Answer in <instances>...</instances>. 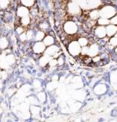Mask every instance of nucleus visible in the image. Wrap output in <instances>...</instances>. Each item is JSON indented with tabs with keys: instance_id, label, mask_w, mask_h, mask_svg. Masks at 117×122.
<instances>
[{
	"instance_id": "nucleus-12",
	"label": "nucleus",
	"mask_w": 117,
	"mask_h": 122,
	"mask_svg": "<svg viewBox=\"0 0 117 122\" xmlns=\"http://www.w3.org/2000/svg\"><path fill=\"white\" fill-rule=\"evenodd\" d=\"M89 15L90 20H92V21H96L97 19L100 17L99 9H92V10H90V12H89V15Z\"/></svg>"
},
{
	"instance_id": "nucleus-6",
	"label": "nucleus",
	"mask_w": 117,
	"mask_h": 122,
	"mask_svg": "<svg viewBox=\"0 0 117 122\" xmlns=\"http://www.w3.org/2000/svg\"><path fill=\"white\" fill-rule=\"evenodd\" d=\"M60 51V48L58 46L52 44L51 46H48V47L45 49L44 51V54H47L50 56H52L53 58H55L56 55L58 54V52ZM58 57L60 56V55H58Z\"/></svg>"
},
{
	"instance_id": "nucleus-18",
	"label": "nucleus",
	"mask_w": 117,
	"mask_h": 122,
	"mask_svg": "<svg viewBox=\"0 0 117 122\" xmlns=\"http://www.w3.org/2000/svg\"><path fill=\"white\" fill-rule=\"evenodd\" d=\"M29 110L30 112L32 114L33 116H37L39 115L40 112H41V108L39 107L36 106L35 105H32L29 106Z\"/></svg>"
},
{
	"instance_id": "nucleus-9",
	"label": "nucleus",
	"mask_w": 117,
	"mask_h": 122,
	"mask_svg": "<svg viewBox=\"0 0 117 122\" xmlns=\"http://www.w3.org/2000/svg\"><path fill=\"white\" fill-rule=\"evenodd\" d=\"M33 51L37 54L39 53H42L44 52L45 49H46V46L44 45L43 41H37L36 43L33 46Z\"/></svg>"
},
{
	"instance_id": "nucleus-35",
	"label": "nucleus",
	"mask_w": 117,
	"mask_h": 122,
	"mask_svg": "<svg viewBox=\"0 0 117 122\" xmlns=\"http://www.w3.org/2000/svg\"><path fill=\"white\" fill-rule=\"evenodd\" d=\"M26 37H27V40H31L33 37V32L32 30H28V31L26 33Z\"/></svg>"
},
{
	"instance_id": "nucleus-33",
	"label": "nucleus",
	"mask_w": 117,
	"mask_h": 122,
	"mask_svg": "<svg viewBox=\"0 0 117 122\" xmlns=\"http://www.w3.org/2000/svg\"><path fill=\"white\" fill-rule=\"evenodd\" d=\"M19 39L21 41H25L27 40V37H26V33L24 32L21 34H19Z\"/></svg>"
},
{
	"instance_id": "nucleus-36",
	"label": "nucleus",
	"mask_w": 117,
	"mask_h": 122,
	"mask_svg": "<svg viewBox=\"0 0 117 122\" xmlns=\"http://www.w3.org/2000/svg\"><path fill=\"white\" fill-rule=\"evenodd\" d=\"M64 63V58L62 56H60L58 57V65H63Z\"/></svg>"
},
{
	"instance_id": "nucleus-10",
	"label": "nucleus",
	"mask_w": 117,
	"mask_h": 122,
	"mask_svg": "<svg viewBox=\"0 0 117 122\" xmlns=\"http://www.w3.org/2000/svg\"><path fill=\"white\" fill-rule=\"evenodd\" d=\"M106 36L108 37L115 36V34L117 32V25L109 24L107 26H106Z\"/></svg>"
},
{
	"instance_id": "nucleus-37",
	"label": "nucleus",
	"mask_w": 117,
	"mask_h": 122,
	"mask_svg": "<svg viewBox=\"0 0 117 122\" xmlns=\"http://www.w3.org/2000/svg\"><path fill=\"white\" fill-rule=\"evenodd\" d=\"M59 79V77H58V75H54V76H53V77H52V80H53V81H58V80Z\"/></svg>"
},
{
	"instance_id": "nucleus-21",
	"label": "nucleus",
	"mask_w": 117,
	"mask_h": 122,
	"mask_svg": "<svg viewBox=\"0 0 117 122\" xmlns=\"http://www.w3.org/2000/svg\"><path fill=\"white\" fill-rule=\"evenodd\" d=\"M20 2L22 5L30 8L34 5V4L35 3V0H20Z\"/></svg>"
},
{
	"instance_id": "nucleus-2",
	"label": "nucleus",
	"mask_w": 117,
	"mask_h": 122,
	"mask_svg": "<svg viewBox=\"0 0 117 122\" xmlns=\"http://www.w3.org/2000/svg\"><path fill=\"white\" fill-rule=\"evenodd\" d=\"M81 46L78 43L77 41H72L69 43L68 47H67V51L69 53L73 56H79L81 53Z\"/></svg>"
},
{
	"instance_id": "nucleus-11",
	"label": "nucleus",
	"mask_w": 117,
	"mask_h": 122,
	"mask_svg": "<svg viewBox=\"0 0 117 122\" xmlns=\"http://www.w3.org/2000/svg\"><path fill=\"white\" fill-rule=\"evenodd\" d=\"M16 13H17V16L18 17L22 18V17L26 16V15H29V9H28V8L25 7L24 5H21L17 9Z\"/></svg>"
},
{
	"instance_id": "nucleus-34",
	"label": "nucleus",
	"mask_w": 117,
	"mask_h": 122,
	"mask_svg": "<svg viewBox=\"0 0 117 122\" xmlns=\"http://www.w3.org/2000/svg\"><path fill=\"white\" fill-rule=\"evenodd\" d=\"M16 32L18 34H21L22 33H24L25 32V29L23 28V26H19V27H18L17 29H16Z\"/></svg>"
},
{
	"instance_id": "nucleus-1",
	"label": "nucleus",
	"mask_w": 117,
	"mask_h": 122,
	"mask_svg": "<svg viewBox=\"0 0 117 122\" xmlns=\"http://www.w3.org/2000/svg\"><path fill=\"white\" fill-rule=\"evenodd\" d=\"M99 11L100 17H104L109 19L117 14V9L116 7L111 5H102L99 9Z\"/></svg>"
},
{
	"instance_id": "nucleus-14",
	"label": "nucleus",
	"mask_w": 117,
	"mask_h": 122,
	"mask_svg": "<svg viewBox=\"0 0 117 122\" xmlns=\"http://www.w3.org/2000/svg\"><path fill=\"white\" fill-rule=\"evenodd\" d=\"M106 86L103 84H99V85L96 86V87L94 88V92L97 95H102L106 92Z\"/></svg>"
},
{
	"instance_id": "nucleus-30",
	"label": "nucleus",
	"mask_w": 117,
	"mask_h": 122,
	"mask_svg": "<svg viewBox=\"0 0 117 122\" xmlns=\"http://www.w3.org/2000/svg\"><path fill=\"white\" fill-rule=\"evenodd\" d=\"M109 23L112 25H117V14L112 16L111 18H109Z\"/></svg>"
},
{
	"instance_id": "nucleus-39",
	"label": "nucleus",
	"mask_w": 117,
	"mask_h": 122,
	"mask_svg": "<svg viewBox=\"0 0 117 122\" xmlns=\"http://www.w3.org/2000/svg\"><path fill=\"white\" fill-rule=\"evenodd\" d=\"M2 82H1V80H0V89L2 88Z\"/></svg>"
},
{
	"instance_id": "nucleus-29",
	"label": "nucleus",
	"mask_w": 117,
	"mask_h": 122,
	"mask_svg": "<svg viewBox=\"0 0 117 122\" xmlns=\"http://www.w3.org/2000/svg\"><path fill=\"white\" fill-rule=\"evenodd\" d=\"M33 86L36 89H41V82L39 80L35 79V81L33 82Z\"/></svg>"
},
{
	"instance_id": "nucleus-19",
	"label": "nucleus",
	"mask_w": 117,
	"mask_h": 122,
	"mask_svg": "<svg viewBox=\"0 0 117 122\" xmlns=\"http://www.w3.org/2000/svg\"><path fill=\"white\" fill-rule=\"evenodd\" d=\"M4 60L6 62V63L9 65V66H11V65H12L13 63H15L16 62V58H15L14 55L12 54H8L5 56V59Z\"/></svg>"
},
{
	"instance_id": "nucleus-40",
	"label": "nucleus",
	"mask_w": 117,
	"mask_h": 122,
	"mask_svg": "<svg viewBox=\"0 0 117 122\" xmlns=\"http://www.w3.org/2000/svg\"><path fill=\"white\" fill-rule=\"evenodd\" d=\"M2 71H0V79H2Z\"/></svg>"
},
{
	"instance_id": "nucleus-32",
	"label": "nucleus",
	"mask_w": 117,
	"mask_h": 122,
	"mask_svg": "<svg viewBox=\"0 0 117 122\" xmlns=\"http://www.w3.org/2000/svg\"><path fill=\"white\" fill-rule=\"evenodd\" d=\"M57 64H58V60H56L55 58H52L49 61V65L51 66H55Z\"/></svg>"
},
{
	"instance_id": "nucleus-20",
	"label": "nucleus",
	"mask_w": 117,
	"mask_h": 122,
	"mask_svg": "<svg viewBox=\"0 0 117 122\" xmlns=\"http://www.w3.org/2000/svg\"><path fill=\"white\" fill-rule=\"evenodd\" d=\"M21 26L23 27H25V26H28L30 23H31V18H30L29 15H26V16H24L21 18Z\"/></svg>"
},
{
	"instance_id": "nucleus-13",
	"label": "nucleus",
	"mask_w": 117,
	"mask_h": 122,
	"mask_svg": "<svg viewBox=\"0 0 117 122\" xmlns=\"http://www.w3.org/2000/svg\"><path fill=\"white\" fill-rule=\"evenodd\" d=\"M53 58L52 56H50L47 54H44L42 56L39 60V64L41 66H45L48 63H49V61Z\"/></svg>"
},
{
	"instance_id": "nucleus-26",
	"label": "nucleus",
	"mask_w": 117,
	"mask_h": 122,
	"mask_svg": "<svg viewBox=\"0 0 117 122\" xmlns=\"http://www.w3.org/2000/svg\"><path fill=\"white\" fill-rule=\"evenodd\" d=\"M10 0H0V9H5L9 7Z\"/></svg>"
},
{
	"instance_id": "nucleus-4",
	"label": "nucleus",
	"mask_w": 117,
	"mask_h": 122,
	"mask_svg": "<svg viewBox=\"0 0 117 122\" xmlns=\"http://www.w3.org/2000/svg\"><path fill=\"white\" fill-rule=\"evenodd\" d=\"M103 5V0H86V9L88 10L99 9Z\"/></svg>"
},
{
	"instance_id": "nucleus-42",
	"label": "nucleus",
	"mask_w": 117,
	"mask_h": 122,
	"mask_svg": "<svg viewBox=\"0 0 117 122\" xmlns=\"http://www.w3.org/2000/svg\"><path fill=\"white\" fill-rule=\"evenodd\" d=\"M116 1H117V0H116Z\"/></svg>"
},
{
	"instance_id": "nucleus-38",
	"label": "nucleus",
	"mask_w": 117,
	"mask_h": 122,
	"mask_svg": "<svg viewBox=\"0 0 117 122\" xmlns=\"http://www.w3.org/2000/svg\"><path fill=\"white\" fill-rule=\"evenodd\" d=\"M113 52H114L115 56H117V46L114 48V50H113Z\"/></svg>"
},
{
	"instance_id": "nucleus-24",
	"label": "nucleus",
	"mask_w": 117,
	"mask_h": 122,
	"mask_svg": "<svg viewBox=\"0 0 117 122\" xmlns=\"http://www.w3.org/2000/svg\"><path fill=\"white\" fill-rule=\"evenodd\" d=\"M45 37V34L43 30H38L35 34V41H41Z\"/></svg>"
},
{
	"instance_id": "nucleus-15",
	"label": "nucleus",
	"mask_w": 117,
	"mask_h": 122,
	"mask_svg": "<svg viewBox=\"0 0 117 122\" xmlns=\"http://www.w3.org/2000/svg\"><path fill=\"white\" fill-rule=\"evenodd\" d=\"M108 46V47L111 49H114L117 46V37L113 36L111 37H109V41L107 42V44H106Z\"/></svg>"
},
{
	"instance_id": "nucleus-8",
	"label": "nucleus",
	"mask_w": 117,
	"mask_h": 122,
	"mask_svg": "<svg viewBox=\"0 0 117 122\" xmlns=\"http://www.w3.org/2000/svg\"><path fill=\"white\" fill-rule=\"evenodd\" d=\"M100 53V46L96 43L91 44L89 46V52L88 56L90 57H93L96 55H99Z\"/></svg>"
},
{
	"instance_id": "nucleus-27",
	"label": "nucleus",
	"mask_w": 117,
	"mask_h": 122,
	"mask_svg": "<svg viewBox=\"0 0 117 122\" xmlns=\"http://www.w3.org/2000/svg\"><path fill=\"white\" fill-rule=\"evenodd\" d=\"M88 52H89V46L82 47L80 54H82L83 56H88Z\"/></svg>"
},
{
	"instance_id": "nucleus-23",
	"label": "nucleus",
	"mask_w": 117,
	"mask_h": 122,
	"mask_svg": "<svg viewBox=\"0 0 117 122\" xmlns=\"http://www.w3.org/2000/svg\"><path fill=\"white\" fill-rule=\"evenodd\" d=\"M8 45H9V42L6 37H2L0 38V48L2 50H5L8 47Z\"/></svg>"
},
{
	"instance_id": "nucleus-7",
	"label": "nucleus",
	"mask_w": 117,
	"mask_h": 122,
	"mask_svg": "<svg viewBox=\"0 0 117 122\" xmlns=\"http://www.w3.org/2000/svg\"><path fill=\"white\" fill-rule=\"evenodd\" d=\"M67 9H68V12L72 15H77L81 11L80 6L74 2H70L67 5Z\"/></svg>"
},
{
	"instance_id": "nucleus-31",
	"label": "nucleus",
	"mask_w": 117,
	"mask_h": 122,
	"mask_svg": "<svg viewBox=\"0 0 117 122\" xmlns=\"http://www.w3.org/2000/svg\"><path fill=\"white\" fill-rule=\"evenodd\" d=\"M56 85V82H54V81L53 82H51V83H49L48 85V86H47V88H48V90H53V89H54L55 88L57 87V86H55Z\"/></svg>"
},
{
	"instance_id": "nucleus-17",
	"label": "nucleus",
	"mask_w": 117,
	"mask_h": 122,
	"mask_svg": "<svg viewBox=\"0 0 117 122\" xmlns=\"http://www.w3.org/2000/svg\"><path fill=\"white\" fill-rule=\"evenodd\" d=\"M43 43L44 44V45L46 46V47L54 44V38L51 35H47V36H45L43 39Z\"/></svg>"
},
{
	"instance_id": "nucleus-22",
	"label": "nucleus",
	"mask_w": 117,
	"mask_h": 122,
	"mask_svg": "<svg viewBox=\"0 0 117 122\" xmlns=\"http://www.w3.org/2000/svg\"><path fill=\"white\" fill-rule=\"evenodd\" d=\"M78 43L80 44V45L82 47H85V46H88L89 44V41L86 37H80L77 39Z\"/></svg>"
},
{
	"instance_id": "nucleus-25",
	"label": "nucleus",
	"mask_w": 117,
	"mask_h": 122,
	"mask_svg": "<svg viewBox=\"0 0 117 122\" xmlns=\"http://www.w3.org/2000/svg\"><path fill=\"white\" fill-rule=\"evenodd\" d=\"M37 98L41 103H44L46 101V94H45L44 92H38L37 95Z\"/></svg>"
},
{
	"instance_id": "nucleus-5",
	"label": "nucleus",
	"mask_w": 117,
	"mask_h": 122,
	"mask_svg": "<svg viewBox=\"0 0 117 122\" xmlns=\"http://www.w3.org/2000/svg\"><path fill=\"white\" fill-rule=\"evenodd\" d=\"M94 36L98 39H103V38L107 37L106 36V27L97 25L94 28Z\"/></svg>"
},
{
	"instance_id": "nucleus-3",
	"label": "nucleus",
	"mask_w": 117,
	"mask_h": 122,
	"mask_svg": "<svg viewBox=\"0 0 117 122\" xmlns=\"http://www.w3.org/2000/svg\"><path fill=\"white\" fill-rule=\"evenodd\" d=\"M64 30L69 35H73L77 33L78 25L74 21H67L64 25Z\"/></svg>"
},
{
	"instance_id": "nucleus-41",
	"label": "nucleus",
	"mask_w": 117,
	"mask_h": 122,
	"mask_svg": "<svg viewBox=\"0 0 117 122\" xmlns=\"http://www.w3.org/2000/svg\"><path fill=\"white\" fill-rule=\"evenodd\" d=\"M115 37H117V32H116V34H115Z\"/></svg>"
},
{
	"instance_id": "nucleus-16",
	"label": "nucleus",
	"mask_w": 117,
	"mask_h": 122,
	"mask_svg": "<svg viewBox=\"0 0 117 122\" xmlns=\"http://www.w3.org/2000/svg\"><path fill=\"white\" fill-rule=\"evenodd\" d=\"M109 24H110V23H109V19L106 18H104V17H100L96 20V25H97L106 27Z\"/></svg>"
},
{
	"instance_id": "nucleus-28",
	"label": "nucleus",
	"mask_w": 117,
	"mask_h": 122,
	"mask_svg": "<svg viewBox=\"0 0 117 122\" xmlns=\"http://www.w3.org/2000/svg\"><path fill=\"white\" fill-rule=\"evenodd\" d=\"M28 101L29 102V104H31V105H37V103H38V100H37V98H35V97H29L28 98Z\"/></svg>"
}]
</instances>
